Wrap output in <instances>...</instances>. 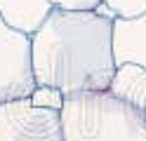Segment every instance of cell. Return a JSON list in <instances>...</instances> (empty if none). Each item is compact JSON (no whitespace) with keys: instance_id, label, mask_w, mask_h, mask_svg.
<instances>
[{"instance_id":"obj_1","label":"cell","mask_w":146,"mask_h":141,"mask_svg":"<svg viewBox=\"0 0 146 141\" xmlns=\"http://www.w3.org/2000/svg\"><path fill=\"white\" fill-rule=\"evenodd\" d=\"M33 78L40 87H57L64 97L108 92L115 75L113 21L97 12L52 9L31 35Z\"/></svg>"},{"instance_id":"obj_2","label":"cell","mask_w":146,"mask_h":141,"mask_svg":"<svg viewBox=\"0 0 146 141\" xmlns=\"http://www.w3.org/2000/svg\"><path fill=\"white\" fill-rule=\"evenodd\" d=\"M64 141H146V113L111 92H80L64 99Z\"/></svg>"},{"instance_id":"obj_3","label":"cell","mask_w":146,"mask_h":141,"mask_svg":"<svg viewBox=\"0 0 146 141\" xmlns=\"http://www.w3.org/2000/svg\"><path fill=\"white\" fill-rule=\"evenodd\" d=\"M35 89L31 35L14 31L0 17V103L29 99Z\"/></svg>"},{"instance_id":"obj_4","label":"cell","mask_w":146,"mask_h":141,"mask_svg":"<svg viewBox=\"0 0 146 141\" xmlns=\"http://www.w3.org/2000/svg\"><path fill=\"white\" fill-rule=\"evenodd\" d=\"M0 141H64L61 113L33 106L31 99L0 103Z\"/></svg>"},{"instance_id":"obj_5","label":"cell","mask_w":146,"mask_h":141,"mask_svg":"<svg viewBox=\"0 0 146 141\" xmlns=\"http://www.w3.org/2000/svg\"><path fill=\"white\" fill-rule=\"evenodd\" d=\"M113 61L146 68V12L134 19H113Z\"/></svg>"},{"instance_id":"obj_6","label":"cell","mask_w":146,"mask_h":141,"mask_svg":"<svg viewBox=\"0 0 146 141\" xmlns=\"http://www.w3.org/2000/svg\"><path fill=\"white\" fill-rule=\"evenodd\" d=\"M50 0H0V17L14 31L33 35L52 12Z\"/></svg>"},{"instance_id":"obj_7","label":"cell","mask_w":146,"mask_h":141,"mask_svg":"<svg viewBox=\"0 0 146 141\" xmlns=\"http://www.w3.org/2000/svg\"><path fill=\"white\" fill-rule=\"evenodd\" d=\"M108 92L130 106L146 113V68L137 64H123L115 68Z\"/></svg>"},{"instance_id":"obj_8","label":"cell","mask_w":146,"mask_h":141,"mask_svg":"<svg viewBox=\"0 0 146 141\" xmlns=\"http://www.w3.org/2000/svg\"><path fill=\"white\" fill-rule=\"evenodd\" d=\"M31 103L38 108H50V111H59L64 108V92L57 89V87H40V85H35V89L31 92Z\"/></svg>"},{"instance_id":"obj_9","label":"cell","mask_w":146,"mask_h":141,"mask_svg":"<svg viewBox=\"0 0 146 141\" xmlns=\"http://www.w3.org/2000/svg\"><path fill=\"white\" fill-rule=\"evenodd\" d=\"M120 19H134L146 12V0H104Z\"/></svg>"},{"instance_id":"obj_10","label":"cell","mask_w":146,"mask_h":141,"mask_svg":"<svg viewBox=\"0 0 146 141\" xmlns=\"http://www.w3.org/2000/svg\"><path fill=\"white\" fill-rule=\"evenodd\" d=\"M54 9H66V12H94L104 0H50Z\"/></svg>"}]
</instances>
